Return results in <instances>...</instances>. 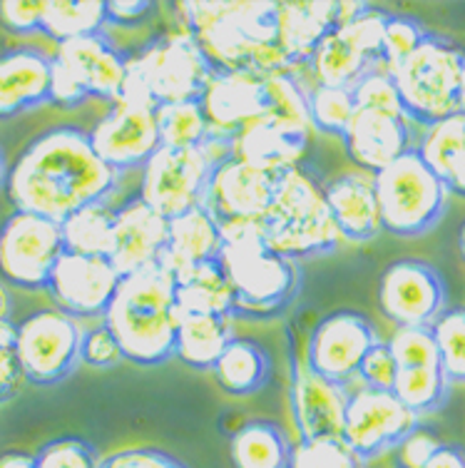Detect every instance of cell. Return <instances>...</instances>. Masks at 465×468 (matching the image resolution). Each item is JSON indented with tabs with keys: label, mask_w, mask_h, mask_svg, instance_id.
I'll return each mask as SVG.
<instances>
[{
	"label": "cell",
	"mask_w": 465,
	"mask_h": 468,
	"mask_svg": "<svg viewBox=\"0 0 465 468\" xmlns=\"http://www.w3.org/2000/svg\"><path fill=\"white\" fill-rule=\"evenodd\" d=\"M294 443L277 421L251 419L232 433L229 456L234 468H289Z\"/></svg>",
	"instance_id": "obj_33"
},
{
	"label": "cell",
	"mask_w": 465,
	"mask_h": 468,
	"mask_svg": "<svg viewBox=\"0 0 465 468\" xmlns=\"http://www.w3.org/2000/svg\"><path fill=\"white\" fill-rule=\"evenodd\" d=\"M448 391H450V381L440 367L401 369L394 384V397L418 419L439 411L446 404Z\"/></svg>",
	"instance_id": "obj_37"
},
{
	"label": "cell",
	"mask_w": 465,
	"mask_h": 468,
	"mask_svg": "<svg viewBox=\"0 0 465 468\" xmlns=\"http://www.w3.org/2000/svg\"><path fill=\"white\" fill-rule=\"evenodd\" d=\"M386 346L391 351L398 371L440 367L439 346H436L430 326H398Z\"/></svg>",
	"instance_id": "obj_41"
},
{
	"label": "cell",
	"mask_w": 465,
	"mask_h": 468,
	"mask_svg": "<svg viewBox=\"0 0 465 468\" xmlns=\"http://www.w3.org/2000/svg\"><path fill=\"white\" fill-rule=\"evenodd\" d=\"M381 342L376 326L358 312H332L313 326L304 361L319 377L349 387L371 346Z\"/></svg>",
	"instance_id": "obj_16"
},
{
	"label": "cell",
	"mask_w": 465,
	"mask_h": 468,
	"mask_svg": "<svg viewBox=\"0 0 465 468\" xmlns=\"http://www.w3.org/2000/svg\"><path fill=\"white\" fill-rule=\"evenodd\" d=\"M219 264L234 294L232 319L269 322L284 316L301 292L299 261L284 260L264 244L261 222L219 229Z\"/></svg>",
	"instance_id": "obj_3"
},
{
	"label": "cell",
	"mask_w": 465,
	"mask_h": 468,
	"mask_svg": "<svg viewBox=\"0 0 465 468\" xmlns=\"http://www.w3.org/2000/svg\"><path fill=\"white\" fill-rule=\"evenodd\" d=\"M108 16L102 0H45L40 33L60 46L65 40L105 33Z\"/></svg>",
	"instance_id": "obj_34"
},
{
	"label": "cell",
	"mask_w": 465,
	"mask_h": 468,
	"mask_svg": "<svg viewBox=\"0 0 465 468\" xmlns=\"http://www.w3.org/2000/svg\"><path fill=\"white\" fill-rule=\"evenodd\" d=\"M120 271L105 257H85V254L65 252L45 292L53 299L55 309L80 319H102L120 284Z\"/></svg>",
	"instance_id": "obj_18"
},
{
	"label": "cell",
	"mask_w": 465,
	"mask_h": 468,
	"mask_svg": "<svg viewBox=\"0 0 465 468\" xmlns=\"http://www.w3.org/2000/svg\"><path fill=\"white\" fill-rule=\"evenodd\" d=\"M386 20L388 13L371 5L356 20L333 27L306 63L313 75V85L354 88L366 72L378 70Z\"/></svg>",
	"instance_id": "obj_11"
},
{
	"label": "cell",
	"mask_w": 465,
	"mask_h": 468,
	"mask_svg": "<svg viewBox=\"0 0 465 468\" xmlns=\"http://www.w3.org/2000/svg\"><path fill=\"white\" fill-rule=\"evenodd\" d=\"M0 322H13V297L3 280H0Z\"/></svg>",
	"instance_id": "obj_55"
},
{
	"label": "cell",
	"mask_w": 465,
	"mask_h": 468,
	"mask_svg": "<svg viewBox=\"0 0 465 468\" xmlns=\"http://www.w3.org/2000/svg\"><path fill=\"white\" fill-rule=\"evenodd\" d=\"M174 8L215 72H254L267 78L294 70L277 40V3L192 0Z\"/></svg>",
	"instance_id": "obj_2"
},
{
	"label": "cell",
	"mask_w": 465,
	"mask_h": 468,
	"mask_svg": "<svg viewBox=\"0 0 465 468\" xmlns=\"http://www.w3.org/2000/svg\"><path fill=\"white\" fill-rule=\"evenodd\" d=\"M232 319L217 314H177L174 356L189 369L212 371L232 342Z\"/></svg>",
	"instance_id": "obj_31"
},
{
	"label": "cell",
	"mask_w": 465,
	"mask_h": 468,
	"mask_svg": "<svg viewBox=\"0 0 465 468\" xmlns=\"http://www.w3.org/2000/svg\"><path fill=\"white\" fill-rule=\"evenodd\" d=\"M264 98H267V115L284 125L312 133V115H309V90L291 72H279L261 78Z\"/></svg>",
	"instance_id": "obj_38"
},
{
	"label": "cell",
	"mask_w": 465,
	"mask_h": 468,
	"mask_svg": "<svg viewBox=\"0 0 465 468\" xmlns=\"http://www.w3.org/2000/svg\"><path fill=\"white\" fill-rule=\"evenodd\" d=\"M23 381L16 356V322H0V406L18 397Z\"/></svg>",
	"instance_id": "obj_48"
},
{
	"label": "cell",
	"mask_w": 465,
	"mask_h": 468,
	"mask_svg": "<svg viewBox=\"0 0 465 468\" xmlns=\"http://www.w3.org/2000/svg\"><path fill=\"white\" fill-rule=\"evenodd\" d=\"M274 374V359L264 344L249 336H234L217 359L212 377L224 394L244 399L267 387Z\"/></svg>",
	"instance_id": "obj_29"
},
{
	"label": "cell",
	"mask_w": 465,
	"mask_h": 468,
	"mask_svg": "<svg viewBox=\"0 0 465 468\" xmlns=\"http://www.w3.org/2000/svg\"><path fill=\"white\" fill-rule=\"evenodd\" d=\"M0 468H37L36 456L23 453V451H8L0 456Z\"/></svg>",
	"instance_id": "obj_54"
},
{
	"label": "cell",
	"mask_w": 465,
	"mask_h": 468,
	"mask_svg": "<svg viewBox=\"0 0 465 468\" xmlns=\"http://www.w3.org/2000/svg\"><path fill=\"white\" fill-rule=\"evenodd\" d=\"M463 53L448 37L428 33L411 58L388 72L408 122L430 127L460 112Z\"/></svg>",
	"instance_id": "obj_7"
},
{
	"label": "cell",
	"mask_w": 465,
	"mask_h": 468,
	"mask_svg": "<svg viewBox=\"0 0 465 468\" xmlns=\"http://www.w3.org/2000/svg\"><path fill=\"white\" fill-rule=\"evenodd\" d=\"M219 252H222L219 227L212 215L199 205L170 219V232L160 257V267L170 271L172 280H177L205 261L219 260Z\"/></svg>",
	"instance_id": "obj_28"
},
{
	"label": "cell",
	"mask_w": 465,
	"mask_h": 468,
	"mask_svg": "<svg viewBox=\"0 0 465 468\" xmlns=\"http://www.w3.org/2000/svg\"><path fill=\"white\" fill-rule=\"evenodd\" d=\"M100 461L95 446L78 436L53 439L36 453L37 468H100Z\"/></svg>",
	"instance_id": "obj_45"
},
{
	"label": "cell",
	"mask_w": 465,
	"mask_h": 468,
	"mask_svg": "<svg viewBox=\"0 0 465 468\" xmlns=\"http://www.w3.org/2000/svg\"><path fill=\"white\" fill-rule=\"evenodd\" d=\"M446 282L421 260L388 264L378 280V309L398 326H430L446 312Z\"/></svg>",
	"instance_id": "obj_15"
},
{
	"label": "cell",
	"mask_w": 465,
	"mask_h": 468,
	"mask_svg": "<svg viewBox=\"0 0 465 468\" xmlns=\"http://www.w3.org/2000/svg\"><path fill=\"white\" fill-rule=\"evenodd\" d=\"M458 250H460V257L465 261V222L460 225V232H458Z\"/></svg>",
	"instance_id": "obj_57"
},
{
	"label": "cell",
	"mask_w": 465,
	"mask_h": 468,
	"mask_svg": "<svg viewBox=\"0 0 465 468\" xmlns=\"http://www.w3.org/2000/svg\"><path fill=\"white\" fill-rule=\"evenodd\" d=\"M323 197L332 209L341 239L371 242L381 232V215L374 177L366 172H343L323 185Z\"/></svg>",
	"instance_id": "obj_26"
},
{
	"label": "cell",
	"mask_w": 465,
	"mask_h": 468,
	"mask_svg": "<svg viewBox=\"0 0 465 468\" xmlns=\"http://www.w3.org/2000/svg\"><path fill=\"white\" fill-rule=\"evenodd\" d=\"M418 423L421 419L408 411L394 397V391L361 387L349 394L341 441L349 446L361 463H366L386 451H394L403 436H408Z\"/></svg>",
	"instance_id": "obj_13"
},
{
	"label": "cell",
	"mask_w": 465,
	"mask_h": 468,
	"mask_svg": "<svg viewBox=\"0 0 465 468\" xmlns=\"http://www.w3.org/2000/svg\"><path fill=\"white\" fill-rule=\"evenodd\" d=\"M279 175H269L227 154L217 163L206 182L202 207L212 215L217 227L261 222L277 192Z\"/></svg>",
	"instance_id": "obj_17"
},
{
	"label": "cell",
	"mask_w": 465,
	"mask_h": 468,
	"mask_svg": "<svg viewBox=\"0 0 465 468\" xmlns=\"http://www.w3.org/2000/svg\"><path fill=\"white\" fill-rule=\"evenodd\" d=\"M339 26V0L277 3V40L294 65L309 63L323 37Z\"/></svg>",
	"instance_id": "obj_27"
},
{
	"label": "cell",
	"mask_w": 465,
	"mask_h": 468,
	"mask_svg": "<svg viewBox=\"0 0 465 468\" xmlns=\"http://www.w3.org/2000/svg\"><path fill=\"white\" fill-rule=\"evenodd\" d=\"M354 112H356V102L351 88H326V85L309 88V115L313 130L323 135L343 137Z\"/></svg>",
	"instance_id": "obj_39"
},
{
	"label": "cell",
	"mask_w": 465,
	"mask_h": 468,
	"mask_svg": "<svg viewBox=\"0 0 465 468\" xmlns=\"http://www.w3.org/2000/svg\"><path fill=\"white\" fill-rule=\"evenodd\" d=\"M436 346H439L440 369L450 384H465V309H446L430 324Z\"/></svg>",
	"instance_id": "obj_40"
},
{
	"label": "cell",
	"mask_w": 465,
	"mask_h": 468,
	"mask_svg": "<svg viewBox=\"0 0 465 468\" xmlns=\"http://www.w3.org/2000/svg\"><path fill=\"white\" fill-rule=\"evenodd\" d=\"M227 154L229 147L215 140L199 147H160L143 167L137 197L164 219L185 215L202 205L212 170Z\"/></svg>",
	"instance_id": "obj_9"
},
{
	"label": "cell",
	"mask_w": 465,
	"mask_h": 468,
	"mask_svg": "<svg viewBox=\"0 0 465 468\" xmlns=\"http://www.w3.org/2000/svg\"><path fill=\"white\" fill-rule=\"evenodd\" d=\"M153 8L154 5L150 0H110L105 3V16L110 26L134 27L147 20Z\"/></svg>",
	"instance_id": "obj_52"
},
{
	"label": "cell",
	"mask_w": 465,
	"mask_h": 468,
	"mask_svg": "<svg viewBox=\"0 0 465 468\" xmlns=\"http://www.w3.org/2000/svg\"><path fill=\"white\" fill-rule=\"evenodd\" d=\"M112 219L115 209H110L108 202H95L78 209L60 225L65 252L108 260L112 250Z\"/></svg>",
	"instance_id": "obj_35"
},
{
	"label": "cell",
	"mask_w": 465,
	"mask_h": 468,
	"mask_svg": "<svg viewBox=\"0 0 465 468\" xmlns=\"http://www.w3.org/2000/svg\"><path fill=\"white\" fill-rule=\"evenodd\" d=\"M53 55L40 48H13L0 53V120L50 102Z\"/></svg>",
	"instance_id": "obj_25"
},
{
	"label": "cell",
	"mask_w": 465,
	"mask_h": 468,
	"mask_svg": "<svg viewBox=\"0 0 465 468\" xmlns=\"http://www.w3.org/2000/svg\"><path fill=\"white\" fill-rule=\"evenodd\" d=\"M167 232H170V219H164L140 197L127 199L125 205L115 209L112 250L108 260L120 271V277L160 264L167 244Z\"/></svg>",
	"instance_id": "obj_22"
},
{
	"label": "cell",
	"mask_w": 465,
	"mask_h": 468,
	"mask_svg": "<svg viewBox=\"0 0 465 468\" xmlns=\"http://www.w3.org/2000/svg\"><path fill=\"white\" fill-rule=\"evenodd\" d=\"M349 394V387H341L329 378L319 377L304 359L294 356L289 406H291L299 441L341 439Z\"/></svg>",
	"instance_id": "obj_20"
},
{
	"label": "cell",
	"mask_w": 465,
	"mask_h": 468,
	"mask_svg": "<svg viewBox=\"0 0 465 468\" xmlns=\"http://www.w3.org/2000/svg\"><path fill=\"white\" fill-rule=\"evenodd\" d=\"M117 180L120 175L100 160L85 130L58 125L40 133L16 157L3 185L16 212L63 225L78 209L108 202Z\"/></svg>",
	"instance_id": "obj_1"
},
{
	"label": "cell",
	"mask_w": 465,
	"mask_h": 468,
	"mask_svg": "<svg viewBox=\"0 0 465 468\" xmlns=\"http://www.w3.org/2000/svg\"><path fill=\"white\" fill-rule=\"evenodd\" d=\"M177 314H217L232 319L234 294L219 260L205 261L174 280Z\"/></svg>",
	"instance_id": "obj_32"
},
{
	"label": "cell",
	"mask_w": 465,
	"mask_h": 468,
	"mask_svg": "<svg viewBox=\"0 0 465 468\" xmlns=\"http://www.w3.org/2000/svg\"><path fill=\"white\" fill-rule=\"evenodd\" d=\"M460 115H465V53H463V68H460Z\"/></svg>",
	"instance_id": "obj_56"
},
{
	"label": "cell",
	"mask_w": 465,
	"mask_h": 468,
	"mask_svg": "<svg viewBox=\"0 0 465 468\" xmlns=\"http://www.w3.org/2000/svg\"><path fill=\"white\" fill-rule=\"evenodd\" d=\"M439 433L418 423L408 436H403L398 446L391 451V463L394 468H426L433 453L440 449Z\"/></svg>",
	"instance_id": "obj_47"
},
{
	"label": "cell",
	"mask_w": 465,
	"mask_h": 468,
	"mask_svg": "<svg viewBox=\"0 0 465 468\" xmlns=\"http://www.w3.org/2000/svg\"><path fill=\"white\" fill-rule=\"evenodd\" d=\"M289 468H364L341 439H313L294 443Z\"/></svg>",
	"instance_id": "obj_43"
},
{
	"label": "cell",
	"mask_w": 465,
	"mask_h": 468,
	"mask_svg": "<svg viewBox=\"0 0 465 468\" xmlns=\"http://www.w3.org/2000/svg\"><path fill=\"white\" fill-rule=\"evenodd\" d=\"M428 36V30L411 16H388L384 27V46H381V68L394 72L398 65L416 53Z\"/></svg>",
	"instance_id": "obj_42"
},
{
	"label": "cell",
	"mask_w": 465,
	"mask_h": 468,
	"mask_svg": "<svg viewBox=\"0 0 465 468\" xmlns=\"http://www.w3.org/2000/svg\"><path fill=\"white\" fill-rule=\"evenodd\" d=\"M426 468H465V449L456 443H440Z\"/></svg>",
	"instance_id": "obj_53"
},
{
	"label": "cell",
	"mask_w": 465,
	"mask_h": 468,
	"mask_svg": "<svg viewBox=\"0 0 465 468\" xmlns=\"http://www.w3.org/2000/svg\"><path fill=\"white\" fill-rule=\"evenodd\" d=\"M5 157H3V150H0V185L5 182Z\"/></svg>",
	"instance_id": "obj_58"
},
{
	"label": "cell",
	"mask_w": 465,
	"mask_h": 468,
	"mask_svg": "<svg viewBox=\"0 0 465 468\" xmlns=\"http://www.w3.org/2000/svg\"><path fill=\"white\" fill-rule=\"evenodd\" d=\"M154 110L157 105L147 100L120 98L112 102L108 115L88 133L92 150L117 175L143 170L162 147Z\"/></svg>",
	"instance_id": "obj_14"
},
{
	"label": "cell",
	"mask_w": 465,
	"mask_h": 468,
	"mask_svg": "<svg viewBox=\"0 0 465 468\" xmlns=\"http://www.w3.org/2000/svg\"><path fill=\"white\" fill-rule=\"evenodd\" d=\"M100 468H187L172 453L160 449H150V446H140V449H125L110 453L100 461Z\"/></svg>",
	"instance_id": "obj_51"
},
{
	"label": "cell",
	"mask_w": 465,
	"mask_h": 468,
	"mask_svg": "<svg viewBox=\"0 0 465 468\" xmlns=\"http://www.w3.org/2000/svg\"><path fill=\"white\" fill-rule=\"evenodd\" d=\"M381 229L413 239L443 219L450 192L423 163L416 147L374 175Z\"/></svg>",
	"instance_id": "obj_8"
},
{
	"label": "cell",
	"mask_w": 465,
	"mask_h": 468,
	"mask_svg": "<svg viewBox=\"0 0 465 468\" xmlns=\"http://www.w3.org/2000/svg\"><path fill=\"white\" fill-rule=\"evenodd\" d=\"M80 361L92 369H115L120 361H125L120 342L105 326V322H100L92 329H82Z\"/></svg>",
	"instance_id": "obj_46"
},
{
	"label": "cell",
	"mask_w": 465,
	"mask_h": 468,
	"mask_svg": "<svg viewBox=\"0 0 465 468\" xmlns=\"http://www.w3.org/2000/svg\"><path fill=\"white\" fill-rule=\"evenodd\" d=\"M154 117H157L162 147H199L212 140L209 122L199 100L157 105Z\"/></svg>",
	"instance_id": "obj_36"
},
{
	"label": "cell",
	"mask_w": 465,
	"mask_h": 468,
	"mask_svg": "<svg viewBox=\"0 0 465 468\" xmlns=\"http://www.w3.org/2000/svg\"><path fill=\"white\" fill-rule=\"evenodd\" d=\"M199 102L209 122V137L227 147H232L244 127L267 115L264 85L254 72H215Z\"/></svg>",
	"instance_id": "obj_21"
},
{
	"label": "cell",
	"mask_w": 465,
	"mask_h": 468,
	"mask_svg": "<svg viewBox=\"0 0 465 468\" xmlns=\"http://www.w3.org/2000/svg\"><path fill=\"white\" fill-rule=\"evenodd\" d=\"M45 0H3L0 26L16 36H33L43 27Z\"/></svg>",
	"instance_id": "obj_50"
},
{
	"label": "cell",
	"mask_w": 465,
	"mask_h": 468,
	"mask_svg": "<svg viewBox=\"0 0 465 468\" xmlns=\"http://www.w3.org/2000/svg\"><path fill=\"white\" fill-rule=\"evenodd\" d=\"M53 65L88 100L117 102L125 88L127 55L105 33L60 43Z\"/></svg>",
	"instance_id": "obj_19"
},
{
	"label": "cell",
	"mask_w": 465,
	"mask_h": 468,
	"mask_svg": "<svg viewBox=\"0 0 465 468\" xmlns=\"http://www.w3.org/2000/svg\"><path fill=\"white\" fill-rule=\"evenodd\" d=\"M396 377H398V367H396L394 356H391L386 342H378L376 346L368 349L356 374L361 387L376 388V391H394Z\"/></svg>",
	"instance_id": "obj_49"
},
{
	"label": "cell",
	"mask_w": 465,
	"mask_h": 468,
	"mask_svg": "<svg viewBox=\"0 0 465 468\" xmlns=\"http://www.w3.org/2000/svg\"><path fill=\"white\" fill-rule=\"evenodd\" d=\"M82 326L60 309H37L16 324V356L23 378L55 387L80 364Z\"/></svg>",
	"instance_id": "obj_10"
},
{
	"label": "cell",
	"mask_w": 465,
	"mask_h": 468,
	"mask_svg": "<svg viewBox=\"0 0 465 468\" xmlns=\"http://www.w3.org/2000/svg\"><path fill=\"white\" fill-rule=\"evenodd\" d=\"M102 322L115 334L125 361L157 367L174 356V280L160 264L120 280Z\"/></svg>",
	"instance_id": "obj_4"
},
{
	"label": "cell",
	"mask_w": 465,
	"mask_h": 468,
	"mask_svg": "<svg viewBox=\"0 0 465 468\" xmlns=\"http://www.w3.org/2000/svg\"><path fill=\"white\" fill-rule=\"evenodd\" d=\"M416 153L450 195L465 197V115H453L426 127Z\"/></svg>",
	"instance_id": "obj_30"
},
{
	"label": "cell",
	"mask_w": 465,
	"mask_h": 468,
	"mask_svg": "<svg viewBox=\"0 0 465 468\" xmlns=\"http://www.w3.org/2000/svg\"><path fill=\"white\" fill-rule=\"evenodd\" d=\"M212 75L215 68L205 50L182 27L127 58V78L120 98L147 100L153 105L199 100Z\"/></svg>",
	"instance_id": "obj_6"
},
{
	"label": "cell",
	"mask_w": 465,
	"mask_h": 468,
	"mask_svg": "<svg viewBox=\"0 0 465 468\" xmlns=\"http://www.w3.org/2000/svg\"><path fill=\"white\" fill-rule=\"evenodd\" d=\"M312 133L279 122L271 115H261L232 140L229 154L269 175H284L301 165Z\"/></svg>",
	"instance_id": "obj_24"
},
{
	"label": "cell",
	"mask_w": 465,
	"mask_h": 468,
	"mask_svg": "<svg viewBox=\"0 0 465 468\" xmlns=\"http://www.w3.org/2000/svg\"><path fill=\"white\" fill-rule=\"evenodd\" d=\"M343 147L351 163L366 175H376L413 150L411 122L403 115L356 110L343 133Z\"/></svg>",
	"instance_id": "obj_23"
},
{
	"label": "cell",
	"mask_w": 465,
	"mask_h": 468,
	"mask_svg": "<svg viewBox=\"0 0 465 468\" xmlns=\"http://www.w3.org/2000/svg\"><path fill=\"white\" fill-rule=\"evenodd\" d=\"M264 244L291 261L332 254L341 242L323 185L299 165L279 175L277 192L261 219Z\"/></svg>",
	"instance_id": "obj_5"
},
{
	"label": "cell",
	"mask_w": 465,
	"mask_h": 468,
	"mask_svg": "<svg viewBox=\"0 0 465 468\" xmlns=\"http://www.w3.org/2000/svg\"><path fill=\"white\" fill-rule=\"evenodd\" d=\"M63 254V229L53 219L13 212L0 225V280L10 287L45 289Z\"/></svg>",
	"instance_id": "obj_12"
},
{
	"label": "cell",
	"mask_w": 465,
	"mask_h": 468,
	"mask_svg": "<svg viewBox=\"0 0 465 468\" xmlns=\"http://www.w3.org/2000/svg\"><path fill=\"white\" fill-rule=\"evenodd\" d=\"M351 95H354V102H356V110H374V112H388V115H403L401 98H398V90H396L394 78L378 68V70L366 72L361 80L351 88Z\"/></svg>",
	"instance_id": "obj_44"
}]
</instances>
